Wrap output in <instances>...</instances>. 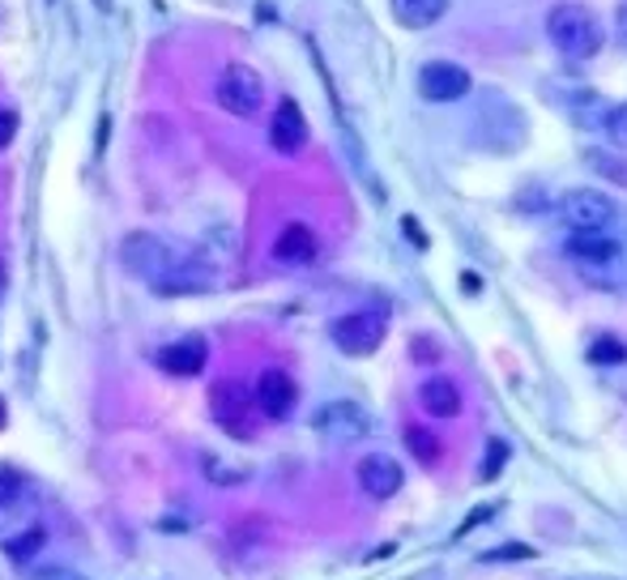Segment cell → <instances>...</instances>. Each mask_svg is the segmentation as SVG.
<instances>
[{
    "mask_svg": "<svg viewBox=\"0 0 627 580\" xmlns=\"http://www.w3.org/2000/svg\"><path fill=\"white\" fill-rule=\"evenodd\" d=\"M205 354H209V346H205V338H184V342H171V346L158 350V367L162 372H171V376H196L201 367H205Z\"/></svg>",
    "mask_w": 627,
    "mask_h": 580,
    "instance_id": "8fae6325",
    "label": "cell"
},
{
    "mask_svg": "<svg viewBox=\"0 0 627 580\" xmlns=\"http://www.w3.org/2000/svg\"><path fill=\"white\" fill-rule=\"evenodd\" d=\"M270 141H274L277 155H299L304 146H308V120L299 112V103L295 99H282L274 112V124H270Z\"/></svg>",
    "mask_w": 627,
    "mask_h": 580,
    "instance_id": "9c48e42d",
    "label": "cell"
},
{
    "mask_svg": "<svg viewBox=\"0 0 627 580\" xmlns=\"http://www.w3.org/2000/svg\"><path fill=\"white\" fill-rule=\"evenodd\" d=\"M504 465H509V444H504V440H491V444H487V465H482V478L491 482V478H495Z\"/></svg>",
    "mask_w": 627,
    "mask_h": 580,
    "instance_id": "d6986e66",
    "label": "cell"
},
{
    "mask_svg": "<svg viewBox=\"0 0 627 580\" xmlns=\"http://www.w3.org/2000/svg\"><path fill=\"white\" fill-rule=\"evenodd\" d=\"M606 137H611L619 150H627V103H619V107L611 112V120H606Z\"/></svg>",
    "mask_w": 627,
    "mask_h": 580,
    "instance_id": "ffe728a7",
    "label": "cell"
},
{
    "mask_svg": "<svg viewBox=\"0 0 627 580\" xmlns=\"http://www.w3.org/2000/svg\"><path fill=\"white\" fill-rule=\"evenodd\" d=\"M209 410H214V419H218V427H223L227 435H236V440L248 435V410H252V401H248L243 385L218 380V385L209 388Z\"/></svg>",
    "mask_w": 627,
    "mask_h": 580,
    "instance_id": "8992f818",
    "label": "cell"
},
{
    "mask_svg": "<svg viewBox=\"0 0 627 580\" xmlns=\"http://www.w3.org/2000/svg\"><path fill=\"white\" fill-rule=\"evenodd\" d=\"M547 35L568 60H593L602 52V26L585 4H555L547 13Z\"/></svg>",
    "mask_w": 627,
    "mask_h": 580,
    "instance_id": "6da1fadb",
    "label": "cell"
},
{
    "mask_svg": "<svg viewBox=\"0 0 627 580\" xmlns=\"http://www.w3.org/2000/svg\"><path fill=\"white\" fill-rule=\"evenodd\" d=\"M4 419H9V406H4V397H0V427H4Z\"/></svg>",
    "mask_w": 627,
    "mask_h": 580,
    "instance_id": "484cf974",
    "label": "cell"
},
{
    "mask_svg": "<svg viewBox=\"0 0 627 580\" xmlns=\"http://www.w3.org/2000/svg\"><path fill=\"white\" fill-rule=\"evenodd\" d=\"M419 406L432 414V419H457L461 414V388L448 376H432L419 385Z\"/></svg>",
    "mask_w": 627,
    "mask_h": 580,
    "instance_id": "7c38bea8",
    "label": "cell"
},
{
    "mask_svg": "<svg viewBox=\"0 0 627 580\" xmlns=\"http://www.w3.org/2000/svg\"><path fill=\"white\" fill-rule=\"evenodd\" d=\"M354 478H358V487H363L372 500H392V496L406 487V469L392 462L389 453H372V457H363L358 469H354Z\"/></svg>",
    "mask_w": 627,
    "mask_h": 580,
    "instance_id": "52a82bcc",
    "label": "cell"
},
{
    "mask_svg": "<svg viewBox=\"0 0 627 580\" xmlns=\"http://www.w3.org/2000/svg\"><path fill=\"white\" fill-rule=\"evenodd\" d=\"M568 252H572L577 261H589V265H611V261H619V243L602 231H577L568 239Z\"/></svg>",
    "mask_w": 627,
    "mask_h": 580,
    "instance_id": "9a60e30c",
    "label": "cell"
},
{
    "mask_svg": "<svg viewBox=\"0 0 627 580\" xmlns=\"http://www.w3.org/2000/svg\"><path fill=\"white\" fill-rule=\"evenodd\" d=\"M615 26H619V39L627 43V0L619 4V18H615Z\"/></svg>",
    "mask_w": 627,
    "mask_h": 580,
    "instance_id": "cb8c5ba5",
    "label": "cell"
},
{
    "mask_svg": "<svg viewBox=\"0 0 627 580\" xmlns=\"http://www.w3.org/2000/svg\"><path fill=\"white\" fill-rule=\"evenodd\" d=\"M389 4H392L397 26H406V31H428V26H435V22L448 13L453 0H389Z\"/></svg>",
    "mask_w": 627,
    "mask_h": 580,
    "instance_id": "5bb4252c",
    "label": "cell"
},
{
    "mask_svg": "<svg viewBox=\"0 0 627 580\" xmlns=\"http://www.w3.org/2000/svg\"><path fill=\"white\" fill-rule=\"evenodd\" d=\"M39 546H43V530H31V534H22V538L4 542V555H13V559H31Z\"/></svg>",
    "mask_w": 627,
    "mask_h": 580,
    "instance_id": "ac0fdd59",
    "label": "cell"
},
{
    "mask_svg": "<svg viewBox=\"0 0 627 580\" xmlns=\"http://www.w3.org/2000/svg\"><path fill=\"white\" fill-rule=\"evenodd\" d=\"M13 500H18V478L0 474V512H4V508H9Z\"/></svg>",
    "mask_w": 627,
    "mask_h": 580,
    "instance_id": "7402d4cb",
    "label": "cell"
},
{
    "mask_svg": "<svg viewBox=\"0 0 627 580\" xmlns=\"http://www.w3.org/2000/svg\"><path fill=\"white\" fill-rule=\"evenodd\" d=\"M13 133H18V112H9V107H0V150L13 141Z\"/></svg>",
    "mask_w": 627,
    "mask_h": 580,
    "instance_id": "44dd1931",
    "label": "cell"
},
{
    "mask_svg": "<svg viewBox=\"0 0 627 580\" xmlns=\"http://www.w3.org/2000/svg\"><path fill=\"white\" fill-rule=\"evenodd\" d=\"M406 448H410L423 465L440 462V440H435L432 431H423V427H406Z\"/></svg>",
    "mask_w": 627,
    "mask_h": 580,
    "instance_id": "2e32d148",
    "label": "cell"
},
{
    "mask_svg": "<svg viewBox=\"0 0 627 580\" xmlns=\"http://www.w3.org/2000/svg\"><path fill=\"white\" fill-rule=\"evenodd\" d=\"M529 555H534L529 546H500V550H491L487 559H529Z\"/></svg>",
    "mask_w": 627,
    "mask_h": 580,
    "instance_id": "603a6c76",
    "label": "cell"
},
{
    "mask_svg": "<svg viewBox=\"0 0 627 580\" xmlns=\"http://www.w3.org/2000/svg\"><path fill=\"white\" fill-rule=\"evenodd\" d=\"M559 218L572 231H606L619 218V205L602 189H572V193L559 196Z\"/></svg>",
    "mask_w": 627,
    "mask_h": 580,
    "instance_id": "3957f363",
    "label": "cell"
},
{
    "mask_svg": "<svg viewBox=\"0 0 627 580\" xmlns=\"http://www.w3.org/2000/svg\"><path fill=\"white\" fill-rule=\"evenodd\" d=\"M316 252H320V243H316L312 227H304V223H290L274 239V261H282V265H308V261H316Z\"/></svg>",
    "mask_w": 627,
    "mask_h": 580,
    "instance_id": "4fadbf2b",
    "label": "cell"
},
{
    "mask_svg": "<svg viewBox=\"0 0 627 580\" xmlns=\"http://www.w3.org/2000/svg\"><path fill=\"white\" fill-rule=\"evenodd\" d=\"M0 286H4V270H0Z\"/></svg>",
    "mask_w": 627,
    "mask_h": 580,
    "instance_id": "4316f807",
    "label": "cell"
},
{
    "mask_svg": "<svg viewBox=\"0 0 627 580\" xmlns=\"http://www.w3.org/2000/svg\"><path fill=\"white\" fill-rule=\"evenodd\" d=\"M389 333V320L380 311H346L333 320V342L346 350V354H372L380 350Z\"/></svg>",
    "mask_w": 627,
    "mask_h": 580,
    "instance_id": "277c9868",
    "label": "cell"
},
{
    "mask_svg": "<svg viewBox=\"0 0 627 580\" xmlns=\"http://www.w3.org/2000/svg\"><path fill=\"white\" fill-rule=\"evenodd\" d=\"M406 235H410V239H414V243H419V248H428V239H423V231H419V227H414V223H410V218H406Z\"/></svg>",
    "mask_w": 627,
    "mask_h": 580,
    "instance_id": "d4e9b609",
    "label": "cell"
},
{
    "mask_svg": "<svg viewBox=\"0 0 627 580\" xmlns=\"http://www.w3.org/2000/svg\"><path fill=\"white\" fill-rule=\"evenodd\" d=\"M470 86L474 78L461 65H453V60H432V65L419 69V94L428 103H457V99L470 94Z\"/></svg>",
    "mask_w": 627,
    "mask_h": 580,
    "instance_id": "5b68a950",
    "label": "cell"
},
{
    "mask_svg": "<svg viewBox=\"0 0 627 580\" xmlns=\"http://www.w3.org/2000/svg\"><path fill=\"white\" fill-rule=\"evenodd\" d=\"M214 99H218L223 112H231L239 120H252L261 112V103H265V81L248 65H227L218 86H214Z\"/></svg>",
    "mask_w": 627,
    "mask_h": 580,
    "instance_id": "7a4b0ae2",
    "label": "cell"
},
{
    "mask_svg": "<svg viewBox=\"0 0 627 580\" xmlns=\"http://www.w3.org/2000/svg\"><path fill=\"white\" fill-rule=\"evenodd\" d=\"M589 363H627V346L619 338H593L589 342Z\"/></svg>",
    "mask_w": 627,
    "mask_h": 580,
    "instance_id": "e0dca14e",
    "label": "cell"
},
{
    "mask_svg": "<svg viewBox=\"0 0 627 580\" xmlns=\"http://www.w3.org/2000/svg\"><path fill=\"white\" fill-rule=\"evenodd\" d=\"M367 427L372 423H367L363 406H354V401H329L316 414V431L329 435V440H338V444H351L358 435H367Z\"/></svg>",
    "mask_w": 627,
    "mask_h": 580,
    "instance_id": "ba28073f",
    "label": "cell"
},
{
    "mask_svg": "<svg viewBox=\"0 0 627 580\" xmlns=\"http://www.w3.org/2000/svg\"><path fill=\"white\" fill-rule=\"evenodd\" d=\"M295 401H299V388L286 372H265L256 380V406L265 419H286L295 410Z\"/></svg>",
    "mask_w": 627,
    "mask_h": 580,
    "instance_id": "30bf717a",
    "label": "cell"
}]
</instances>
